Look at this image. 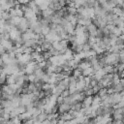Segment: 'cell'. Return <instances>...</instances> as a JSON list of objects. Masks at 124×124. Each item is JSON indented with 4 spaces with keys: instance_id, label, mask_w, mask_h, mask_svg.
<instances>
[{
    "instance_id": "1",
    "label": "cell",
    "mask_w": 124,
    "mask_h": 124,
    "mask_svg": "<svg viewBox=\"0 0 124 124\" xmlns=\"http://www.w3.org/2000/svg\"><path fill=\"white\" fill-rule=\"evenodd\" d=\"M71 110V106L66 104V103H63L61 105L58 106V114H63V113H66V112H69Z\"/></svg>"
},
{
    "instance_id": "2",
    "label": "cell",
    "mask_w": 124,
    "mask_h": 124,
    "mask_svg": "<svg viewBox=\"0 0 124 124\" xmlns=\"http://www.w3.org/2000/svg\"><path fill=\"white\" fill-rule=\"evenodd\" d=\"M0 44L5 47V49L7 50V52L12 48V46H14V44H13V42L11 41V40H5V39H3V40H0Z\"/></svg>"
},
{
    "instance_id": "3",
    "label": "cell",
    "mask_w": 124,
    "mask_h": 124,
    "mask_svg": "<svg viewBox=\"0 0 124 124\" xmlns=\"http://www.w3.org/2000/svg\"><path fill=\"white\" fill-rule=\"evenodd\" d=\"M92 101H93V96H86L82 101V107L83 108L91 107L92 106Z\"/></svg>"
},
{
    "instance_id": "4",
    "label": "cell",
    "mask_w": 124,
    "mask_h": 124,
    "mask_svg": "<svg viewBox=\"0 0 124 124\" xmlns=\"http://www.w3.org/2000/svg\"><path fill=\"white\" fill-rule=\"evenodd\" d=\"M86 30L88 31V33H89L90 36H95L98 28L96 27V25H94L93 23H91V24H89V25L86 26Z\"/></svg>"
},
{
    "instance_id": "5",
    "label": "cell",
    "mask_w": 124,
    "mask_h": 124,
    "mask_svg": "<svg viewBox=\"0 0 124 124\" xmlns=\"http://www.w3.org/2000/svg\"><path fill=\"white\" fill-rule=\"evenodd\" d=\"M52 47V44L48 41L46 40V42L44 44L41 45V49H42V52H46V51H49V49Z\"/></svg>"
},
{
    "instance_id": "6",
    "label": "cell",
    "mask_w": 124,
    "mask_h": 124,
    "mask_svg": "<svg viewBox=\"0 0 124 124\" xmlns=\"http://www.w3.org/2000/svg\"><path fill=\"white\" fill-rule=\"evenodd\" d=\"M93 75H94V71H93L92 67H89V68H87V69L82 71V76L83 77H91Z\"/></svg>"
},
{
    "instance_id": "7",
    "label": "cell",
    "mask_w": 124,
    "mask_h": 124,
    "mask_svg": "<svg viewBox=\"0 0 124 124\" xmlns=\"http://www.w3.org/2000/svg\"><path fill=\"white\" fill-rule=\"evenodd\" d=\"M82 102H78L76 104H74L72 107H71V109L72 110H75V111H79L81 108H82Z\"/></svg>"
},
{
    "instance_id": "8",
    "label": "cell",
    "mask_w": 124,
    "mask_h": 124,
    "mask_svg": "<svg viewBox=\"0 0 124 124\" xmlns=\"http://www.w3.org/2000/svg\"><path fill=\"white\" fill-rule=\"evenodd\" d=\"M16 83V79L14 78L13 75L11 76H7V80H6V84H14Z\"/></svg>"
},
{
    "instance_id": "9",
    "label": "cell",
    "mask_w": 124,
    "mask_h": 124,
    "mask_svg": "<svg viewBox=\"0 0 124 124\" xmlns=\"http://www.w3.org/2000/svg\"><path fill=\"white\" fill-rule=\"evenodd\" d=\"M6 80H7V75H5L4 73L0 74V85L6 84Z\"/></svg>"
},
{
    "instance_id": "10",
    "label": "cell",
    "mask_w": 124,
    "mask_h": 124,
    "mask_svg": "<svg viewBox=\"0 0 124 124\" xmlns=\"http://www.w3.org/2000/svg\"><path fill=\"white\" fill-rule=\"evenodd\" d=\"M70 95V92H69V90H64L63 92H62V94H61V96L63 97V98H65V97H68Z\"/></svg>"
},
{
    "instance_id": "11",
    "label": "cell",
    "mask_w": 124,
    "mask_h": 124,
    "mask_svg": "<svg viewBox=\"0 0 124 124\" xmlns=\"http://www.w3.org/2000/svg\"><path fill=\"white\" fill-rule=\"evenodd\" d=\"M5 52H7V50L5 49V47L0 44V55H3Z\"/></svg>"
},
{
    "instance_id": "12",
    "label": "cell",
    "mask_w": 124,
    "mask_h": 124,
    "mask_svg": "<svg viewBox=\"0 0 124 124\" xmlns=\"http://www.w3.org/2000/svg\"><path fill=\"white\" fill-rule=\"evenodd\" d=\"M122 108V113H123V114H124V107H122V108Z\"/></svg>"
},
{
    "instance_id": "13",
    "label": "cell",
    "mask_w": 124,
    "mask_h": 124,
    "mask_svg": "<svg viewBox=\"0 0 124 124\" xmlns=\"http://www.w3.org/2000/svg\"><path fill=\"white\" fill-rule=\"evenodd\" d=\"M122 122L124 123V116H123V118H122Z\"/></svg>"
}]
</instances>
